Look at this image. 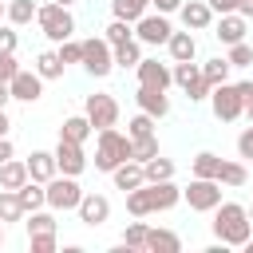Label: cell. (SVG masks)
Returning <instances> with one entry per match:
<instances>
[{"instance_id":"cell-32","label":"cell","mask_w":253,"mask_h":253,"mask_svg":"<svg viewBox=\"0 0 253 253\" xmlns=\"http://www.w3.org/2000/svg\"><path fill=\"white\" fill-rule=\"evenodd\" d=\"M142 178L146 182H166V178H174V162L162 158V154H154V158L142 162Z\"/></svg>"},{"instance_id":"cell-34","label":"cell","mask_w":253,"mask_h":253,"mask_svg":"<svg viewBox=\"0 0 253 253\" xmlns=\"http://www.w3.org/2000/svg\"><path fill=\"white\" fill-rule=\"evenodd\" d=\"M24 217H28V221H24V225H28V237H32V233H55V210L43 206V210H32V213H24Z\"/></svg>"},{"instance_id":"cell-54","label":"cell","mask_w":253,"mask_h":253,"mask_svg":"<svg viewBox=\"0 0 253 253\" xmlns=\"http://www.w3.org/2000/svg\"><path fill=\"white\" fill-rule=\"evenodd\" d=\"M241 249H245V253H253V237H249V241H245V245H241Z\"/></svg>"},{"instance_id":"cell-27","label":"cell","mask_w":253,"mask_h":253,"mask_svg":"<svg viewBox=\"0 0 253 253\" xmlns=\"http://www.w3.org/2000/svg\"><path fill=\"white\" fill-rule=\"evenodd\" d=\"M95 134V126L87 123V115H71V119H63V126H59V138H71V142H87Z\"/></svg>"},{"instance_id":"cell-33","label":"cell","mask_w":253,"mask_h":253,"mask_svg":"<svg viewBox=\"0 0 253 253\" xmlns=\"http://www.w3.org/2000/svg\"><path fill=\"white\" fill-rule=\"evenodd\" d=\"M217 182H221V186H229V190H237V186H245V182H249V170H245V162H225V158H221V170H217Z\"/></svg>"},{"instance_id":"cell-39","label":"cell","mask_w":253,"mask_h":253,"mask_svg":"<svg viewBox=\"0 0 253 253\" xmlns=\"http://www.w3.org/2000/svg\"><path fill=\"white\" fill-rule=\"evenodd\" d=\"M158 154V134H146V138H130V158L134 162H146Z\"/></svg>"},{"instance_id":"cell-37","label":"cell","mask_w":253,"mask_h":253,"mask_svg":"<svg viewBox=\"0 0 253 253\" xmlns=\"http://www.w3.org/2000/svg\"><path fill=\"white\" fill-rule=\"evenodd\" d=\"M20 217H24V206H20L16 190H0V221L8 225V221H20Z\"/></svg>"},{"instance_id":"cell-24","label":"cell","mask_w":253,"mask_h":253,"mask_svg":"<svg viewBox=\"0 0 253 253\" xmlns=\"http://www.w3.org/2000/svg\"><path fill=\"white\" fill-rule=\"evenodd\" d=\"M36 0H8V8H4V20L12 24V28H24V24H32L36 20Z\"/></svg>"},{"instance_id":"cell-25","label":"cell","mask_w":253,"mask_h":253,"mask_svg":"<svg viewBox=\"0 0 253 253\" xmlns=\"http://www.w3.org/2000/svg\"><path fill=\"white\" fill-rule=\"evenodd\" d=\"M111 55H115V67H123V71L130 67V71H134V67H138V59H142V43H138V40L115 43V47H111Z\"/></svg>"},{"instance_id":"cell-47","label":"cell","mask_w":253,"mask_h":253,"mask_svg":"<svg viewBox=\"0 0 253 253\" xmlns=\"http://www.w3.org/2000/svg\"><path fill=\"white\" fill-rule=\"evenodd\" d=\"M213 8V16H225V12H237V0H206Z\"/></svg>"},{"instance_id":"cell-18","label":"cell","mask_w":253,"mask_h":253,"mask_svg":"<svg viewBox=\"0 0 253 253\" xmlns=\"http://www.w3.org/2000/svg\"><path fill=\"white\" fill-rule=\"evenodd\" d=\"M166 51H170V63L198 59V40H194V32H190V28H186V32H170V40H166Z\"/></svg>"},{"instance_id":"cell-16","label":"cell","mask_w":253,"mask_h":253,"mask_svg":"<svg viewBox=\"0 0 253 253\" xmlns=\"http://www.w3.org/2000/svg\"><path fill=\"white\" fill-rule=\"evenodd\" d=\"M245 32H249V20L237 16V12H225V16H217V24H213V36H217L225 47H229V43H241Z\"/></svg>"},{"instance_id":"cell-20","label":"cell","mask_w":253,"mask_h":253,"mask_svg":"<svg viewBox=\"0 0 253 253\" xmlns=\"http://www.w3.org/2000/svg\"><path fill=\"white\" fill-rule=\"evenodd\" d=\"M111 178H115V190H123V194L146 182V178H142V162H134V158H126V162H119V166L111 170Z\"/></svg>"},{"instance_id":"cell-57","label":"cell","mask_w":253,"mask_h":253,"mask_svg":"<svg viewBox=\"0 0 253 253\" xmlns=\"http://www.w3.org/2000/svg\"><path fill=\"white\" fill-rule=\"evenodd\" d=\"M4 8H8V0H0V16H4Z\"/></svg>"},{"instance_id":"cell-36","label":"cell","mask_w":253,"mask_h":253,"mask_svg":"<svg viewBox=\"0 0 253 253\" xmlns=\"http://www.w3.org/2000/svg\"><path fill=\"white\" fill-rule=\"evenodd\" d=\"M146 221H126V229H123V245L130 249V253H146Z\"/></svg>"},{"instance_id":"cell-22","label":"cell","mask_w":253,"mask_h":253,"mask_svg":"<svg viewBox=\"0 0 253 253\" xmlns=\"http://www.w3.org/2000/svg\"><path fill=\"white\" fill-rule=\"evenodd\" d=\"M16 198H20V206H24V213H32V210H43L47 206V194H43V182H36V178H28L20 190H16Z\"/></svg>"},{"instance_id":"cell-30","label":"cell","mask_w":253,"mask_h":253,"mask_svg":"<svg viewBox=\"0 0 253 253\" xmlns=\"http://www.w3.org/2000/svg\"><path fill=\"white\" fill-rule=\"evenodd\" d=\"M126 213H130V217H150V213H154V210H150V190H146V182L134 186V190H126Z\"/></svg>"},{"instance_id":"cell-4","label":"cell","mask_w":253,"mask_h":253,"mask_svg":"<svg viewBox=\"0 0 253 253\" xmlns=\"http://www.w3.org/2000/svg\"><path fill=\"white\" fill-rule=\"evenodd\" d=\"M43 194H47V210L67 213V210H75V206H79L83 186H79V178H71V174H55V178H47V182H43Z\"/></svg>"},{"instance_id":"cell-2","label":"cell","mask_w":253,"mask_h":253,"mask_svg":"<svg viewBox=\"0 0 253 253\" xmlns=\"http://www.w3.org/2000/svg\"><path fill=\"white\" fill-rule=\"evenodd\" d=\"M130 158V134H123V130H115V126H103L99 130V138H95V170H103V174H111L119 162H126Z\"/></svg>"},{"instance_id":"cell-56","label":"cell","mask_w":253,"mask_h":253,"mask_svg":"<svg viewBox=\"0 0 253 253\" xmlns=\"http://www.w3.org/2000/svg\"><path fill=\"white\" fill-rule=\"evenodd\" d=\"M4 237H8V233H4V221H0V245H4Z\"/></svg>"},{"instance_id":"cell-17","label":"cell","mask_w":253,"mask_h":253,"mask_svg":"<svg viewBox=\"0 0 253 253\" xmlns=\"http://www.w3.org/2000/svg\"><path fill=\"white\" fill-rule=\"evenodd\" d=\"M134 103H138V111L150 115V119H166V115H170V99H166V91H158V87H138V91H134Z\"/></svg>"},{"instance_id":"cell-51","label":"cell","mask_w":253,"mask_h":253,"mask_svg":"<svg viewBox=\"0 0 253 253\" xmlns=\"http://www.w3.org/2000/svg\"><path fill=\"white\" fill-rule=\"evenodd\" d=\"M8 130H12V119H8V111L0 107V134H8Z\"/></svg>"},{"instance_id":"cell-3","label":"cell","mask_w":253,"mask_h":253,"mask_svg":"<svg viewBox=\"0 0 253 253\" xmlns=\"http://www.w3.org/2000/svg\"><path fill=\"white\" fill-rule=\"evenodd\" d=\"M36 24H40V32H43L51 43H59V40H67V36L75 32V16H71V8L55 4V0H47V4L36 8Z\"/></svg>"},{"instance_id":"cell-42","label":"cell","mask_w":253,"mask_h":253,"mask_svg":"<svg viewBox=\"0 0 253 253\" xmlns=\"http://www.w3.org/2000/svg\"><path fill=\"white\" fill-rule=\"evenodd\" d=\"M79 55H83V40H59V59H63V67L67 63H79Z\"/></svg>"},{"instance_id":"cell-19","label":"cell","mask_w":253,"mask_h":253,"mask_svg":"<svg viewBox=\"0 0 253 253\" xmlns=\"http://www.w3.org/2000/svg\"><path fill=\"white\" fill-rule=\"evenodd\" d=\"M24 166H28V178H36V182H47V178H55L59 170H55V154L51 150H32L28 158H24Z\"/></svg>"},{"instance_id":"cell-52","label":"cell","mask_w":253,"mask_h":253,"mask_svg":"<svg viewBox=\"0 0 253 253\" xmlns=\"http://www.w3.org/2000/svg\"><path fill=\"white\" fill-rule=\"evenodd\" d=\"M12 103V91H8V83H0V107H8Z\"/></svg>"},{"instance_id":"cell-13","label":"cell","mask_w":253,"mask_h":253,"mask_svg":"<svg viewBox=\"0 0 253 253\" xmlns=\"http://www.w3.org/2000/svg\"><path fill=\"white\" fill-rule=\"evenodd\" d=\"M178 20H182V28H190V32H206V28H213V8H210L206 0H182Z\"/></svg>"},{"instance_id":"cell-31","label":"cell","mask_w":253,"mask_h":253,"mask_svg":"<svg viewBox=\"0 0 253 253\" xmlns=\"http://www.w3.org/2000/svg\"><path fill=\"white\" fill-rule=\"evenodd\" d=\"M142 12H150V0H111V16H115V20L134 24Z\"/></svg>"},{"instance_id":"cell-35","label":"cell","mask_w":253,"mask_h":253,"mask_svg":"<svg viewBox=\"0 0 253 253\" xmlns=\"http://www.w3.org/2000/svg\"><path fill=\"white\" fill-rule=\"evenodd\" d=\"M190 170H194V178H217V170H221V158H217L213 150H202V154H194Z\"/></svg>"},{"instance_id":"cell-10","label":"cell","mask_w":253,"mask_h":253,"mask_svg":"<svg viewBox=\"0 0 253 253\" xmlns=\"http://www.w3.org/2000/svg\"><path fill=\"white\" fill-rule=\"evenodd\" d=\"M51 154H55V170H59V174H71V178H79V174L87 170V154H83V142L59 138Z\"/></svg>"},{"instance_id":"cell-23","label":"cell","mask_w":253,"mask_h":253,"mask_svg":"<svg viewBox=\"0 0 253 253\" xmlns=\"http://www.w3.org/2000/svg\"><path fill=\"white\" fill-rule=\"evenodd\" d=\"M28 182V166H24V158H8V162H0V190H20Z\"/></svg>"},{"instance_id":"cell-26","label":"cell","mask_w":253,"mask_h":253,"mask_svg":"<svg viewBox=\"0 0 253 253\" xmlns=\"http://www.w3.org/2000/svg\"><path fill=\"white\" fill-rule=\"evenodd\" d=\"M202 67V79L210 83V87H217V83H229V59L225 55H213V59H206V63H198Z\"/></svg>"},{"instance_id":"cell-12","label":"cell","mask_w":253,"mask_h":253,"mask_svg":"<svg viewBox=\"0 0 253 253\" xmlns=\"http://www.w3.org/2000/svg\"><path fill=\"white\" fill-rule=\"evenodd\" d=\"M8 91H12V99H20V103H40V95H43V79L36 75V67H32V71L20 67V71L8 79Z\"/></svg>"},{"instance_id":"cell-1","label":"cell","mask_w":253,"mask_h":253,"mask_svg":"<svg viewBox=\"0 0 253 253\" xmlns=\"http://www.w3.org/2000/svg\"><path fill=\"white\" fill-rule=\"evenodd\" d=\"M210 213H213V237L221 245H237L241 249L253 237V217H249V210L241 202H217Z\"/></svg>"},{"instance_id":"cell-53","label":"cell","mask_w":253,"mask_h":253,"mask_svg":"<svg viewBox=\"0 0 253 253\" xmlns=\"http://www.w3.org/2000/svg\"><path fill=\"white\" fill-rule=\"evenodd\" d=\"M241 115H245V119L253 123V99H245V111H241Z\"/></svg>"},{"instance_id":"cell-58","label":"cell","mask_w":253,"mask_h":253,"mask_svg":"<svg viewBox=\"0 0 253 253\" xmlns=\"http://www.w3.org/2000/svg\"><path fill=\"white\" fill-rule=\"evenodd\" d=\"M245 210H249V217H253V206H245Z\"/></svg>"},{"instance_id":"cell-55","label":"cell","mask_w":253,"mask_h":253,"mask_svg":"<svg viewBox=\"0 0 253 253\" xmlns=\"http://www.w3.org/2000/svg\"><path fill=\"white\" fill-rule=\"evenodd\" d=\"M55 4H63V8H71V4H75V0H55Z\"/></svg>"},{"instance_id":"cell-40","label":"cell","mask_w":253,"mask_h":253,"mask_svg":"<svg viewBox=\"0 0 253 253\" xmlns=\"http://www.w3.org/2000/svg\"><path fill=\"white\" fill-rule=\"evenodd\" d=\"M154 126H158V119H150V115L138 111V115L126 123V134H130V138H146V134H154Z\"/></svg>"},{"instance_id":"cell-41","label":"cell","mask_w":253,"mask_h":253,"mask_svg":"<svg viewBox=\"0 0 253 253\" xmlns=\"http://www.w3.org/2000/svg\"><path fill=\"white\" fill-rule=\"evenodd\" d=\"M225 59H229V67H249V63H253V47H249L245 40H241V43H229V55H225Z\"/></svg>"},{"instance_id":"cell-44","label":"cell","mask_w":253,"mask_h":253,"mask_svg":"<svg viewBox=\"0 0 253 253\" xmlns=\"http://www.w3.org/2000/svg\"><path fill=\"white\" fill-rule=\"evenodd\" d=\"M16 71H20V63H16V51H0V83H8Z\"/></svg>"},{"instance_id":"cell-46","label":"cell","mask_w":253,"mask_h":253,"mask_svg":"<svg viewBox=\"0 0 253 253\" xmlns=\"http://www.w3.org/2000/svg\"><path fill=\"white\" fill-rule=\"evenodd\" d=\"M16 43H20V40H16V28L4 24V28H0V51H16Z\"/></svg>"},{"instance_id":"cell-9","label":"cell","mask_w":253,"mask_h":253,"mask_svg":"<svg viewBox=\"0 0 253 253\" xmlns=\"http://www.w3.org/2000/svg\"><path fill=\"white\" fill-rule=\"evenodd\" d=\"M83 115H87V123L95 126V130H103V126H115L119 123V99L115 95H87V103H83Z\"/></svg>"},{"instance_id":"cell-8","label":"cell","mask_w":253,"mask_h":253,"mask_svg":"<svg viewBox=\"0 0 253 253\" xmlns=\"http://www.w3.org/2000/svg\"><path fill=\"white\" fill-rule=\"evenodd\" d=\"M170 16H162V12H142L138 20H134V40L142 43V47H158V43H166L170 40Z\"/></svg>"},{"instance_id":"cell-11","label":"cell","mask_w":253,"mask_h":253,"mask_svg":"<svg viewBox=\"0 0 253 253\" xmlns=\"http://www.w3.org/2000/svg\"><path fill=\"white\" fill-rule=\"evenodd\" d=\"M75 213H79L83 225L99 229L103 221H111V198H107V194H83L79 206H75Z\"/></svg>"},{"instance_id":"cell-50","label":"cell","mask_w":253,"mask_h":253,"mask_svg":"<svg viewBox=\"0 0 253 253\" xmlns=\"http://www.w3.org/2000/svg\"><path fill=\"white\" fill-rule=\"evenodd\" d=\"M237 16H245V20H253V0H237Z\"/></svg>"},{"instance_id":"cell-7","label":"cell","mask_w":253,"mask_h":253,"mask_svg":"<svg viewBox=\"0 0 253 253\" xmlns=\"http://www.w3.org/2000/svg\"><path fill=\"white\" fill-rule=\"evenodd\" d=\"M182 202L198 213H210L221 202V182L217 178H190V186L182 190Z\"/></svg>"},{"instance_id":"cell-38","label":"cell","mask_w":253,"mask_h":253,"mask_svg":"<svg viewBox=\"0 0 253 253\" xmlns=\"http://www.w3.org/2000/svg\"><path fill=\"white\" fill-rule=\"evenodd\" d=\"M103 40L115 47V43H126V40H134V24H126V20H111L107 28H103Z\"/></svg>"},{"instance_id":"cell-45","label":"cell","mask_w":253,"mask_h":253,"mask_svg":"<svg viewBox=\"0 0 253 253\" xmlns=\"http://www.w3.org/2000/svg\"><path fill=\"white\" fill-rule=\"evenodd\" d=\"M237 158H245V162L253 158V123H249V126L237 134Z\"/></svg>"},{"instance_id":"cell-15","label":"cell","mask_w":253,"mask_h":253,"mask_svg":"<svg viewBox=\"0 0 253 253\" xmlns=\"http://www.w3.org/2000/svg\"><path fill=\"white\" fill-rule=\"evenodd\" d=\"M146 190H150V210H154V213H166V210H174V206L182 202V186H174V178H166V182H146Z\"/></svg>"},{"instance_id":"cell-6","label":"cell","mask_w":253,"mask_h":253,"mask_svg":"<svg viewBox=\"0 0 253 253\" xmlns=\"http://www.w3.org/2000/svg\"><path fill=\"white\" fill-rule=\"evenodd\" d=\"M210 111H213L217 123H233V119H241L245 99H241L237 83H217V87L210 91Z\"/></svg>"},{"instance_id":"cell-43","label":"cell","mask_w":253,"mask_h":253,"mask_svg":"<svg viewBox=\"0 0 253 253\" xmlns=\"http://www.w3.org/2000/svg\"><path fill=\"white\" fill-rule=\"evenodd\" d=\"M28 249H32V253H55L59 241H55V233H32V237H28Z\"/></svg>"},{"instance_id":"cell-5","label":"cell","mask_w":253,"mask_h":253,"mask_svg":"<svg viewBox=\"0 0 253 253\" xmlns=\"http://www.w3.org/2000/svg\"><path fill=\"white\" fill-rule=\"evenodd\" d=\"M79 63H83V71H87V75H95V79H107V75L115 71L111 43H107L103 36H91V40H83V55H79Z\"/></svg>"},{"instance_id":"cell-48","label":"cell","mask_w":253,"mask_h":253,"mask_svg":"<svg viewBox=\"0 0 253 253\" xmlns=\"http://www.w3.org/2000/svg\"><path fill=\"white\" fill-rule=\"evenodd\" d=\"M150 4H154V8L162 12V16H174V12L182 8V0H150Z\"/></svg>"},{"instance_id":"cell-49","label":"cell","mask_w":253,"mask_h":253,"mask_svg":"<svg viewBox=\"0 0 253 253\" xmlns=\"http://www.w3.org/2000/svg\"><path fill=\"white\" fill-rule=\"evenodd\" d=\"M8 158H16V146H12L8 134H0V162H8Z\"/></svg>"},{"instance_id":"cell-21","label":"cell","mask_w":253,"mask_h":253,"mask_svg":"<svg viewBox=\"0 0 253 253\" xmlns=\"http://www.w3.org/2000/svg\"><path fill=\"white\" fill-rule=\"evenodd\" d=\"M182 249V237L174 229H146V253H178Z\"/></svg>"},{"instance_id":"cell-14","label":"cell","mask_w":253,"mask_h":253,"mask_svg":"<svg viewBox=\"0 0 253 253\" xmlns=\"http://www.w3.org/2000/svg\"><path fill=\"white\" fill-rule=\"evenodd\" d=\"M134 75H138V87H158V91H170V67L166 63H158V59H138V67H134Z\"/></svg>"},{"instance_id":"cell-29","label":"cell","mask_w":253,"mask_h":253,"mask_svg":"<svg viewBox=\"0 0 253 253\" xmlns=\"http://www.w3.org/2000/svg\"><path fill=\"white\" fill-rule=\"evenodd\" d=\"M170 79H174V87L190 91V87L202 79V67H198L194 59H186V63H170Z\"/></svg>"},{"instance_id":"cell-28","label":"cell","mask_w":253,"mask_h":253,"mask_svg":"<svg viewBox=\"0 0 253 253\" xmlns=\"http://www.w3.org/2000/svg\"><path fill=\"white\" fill-rule=\"evenodd\" d=\"M36 75L47 83V79H63V59L59 51H40L36 55Z\"/></svg>"}]
</instances>
